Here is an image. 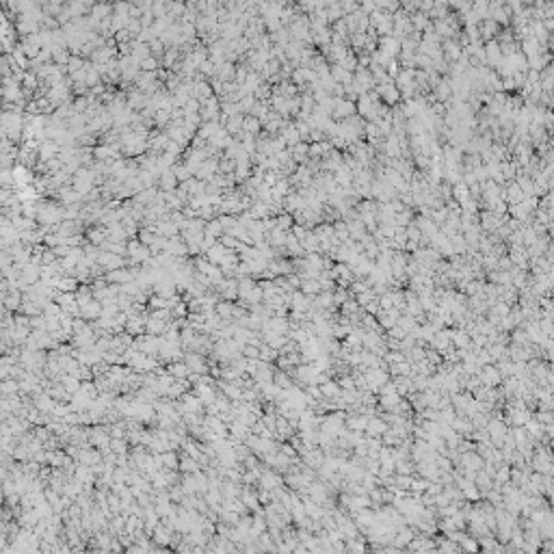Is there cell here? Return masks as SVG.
Segmentation results:
<instances>
[{"label": "cell", "instance_id": "6da1fadb", "mask_svg": "<svg viewBox=\"0 0 554 554\" xmlns=\"http://www.w3.org/2000/svg\"><path fill=\"white\" fill-rule=\"evenodd\" d=\"M199 117H201V122H204V123H208V122H219V119H221V100L214 95V98L206 100V102H201Z\"/></svg>", "mask_w": 554, "mask_h": 554}, {"label": "cell", "instance_id": "7a4b0ae2", "mask_svg": "<svg viewBox=\"0 0 554 554\" xmlns=\"http://www.w3.org/2000/svg\"><path fill=\"white\" fill-rule=\"evenodd\" d=\"M98 264L102 266V269L106 273L111 271H119V269H126V258H122V255H115L111 251H100V258H98Z\"/></svg>", "mask_w": 554, "mask_h": 554}, {"label": "cell", "instance_id": "3957f363", "mask_svg": "<svg viewBox=\"0 0 554 554\" xmlns=\"http://www.w3.org/2000/svg\"><path fill=\"white\" fill-rule=\"evenodd\" d=\"M35 180H37V178H35V174H33L31 167L15 163V167H13V182H15V188L31 186V184H35Z\"/></svg>", "mask_w": 554, "mask_h": 554}, {"label": "cell", "instance_id": "277c9868", "mask_svg": "<svg viewBox=\"0 0 554 554\" xmlns=\"http://www.w3.org/2000/svg\"><path fill=\"white\" fill-rule=\"evenodd\" d=\"M217 174H219V158H208L206 163L195 171V178L201 180V182H212Z\"/></svg>", "mask_w": 554, "mask_h": 554}, {"label": "cell", "instance_id": "5b68a950", "mask_svg": "<svg viewBox=\"0 0 554 554\" xmlns=\"http://www.w3.org/2000/svg\"><path fill=\"white\" fill-rule=\"evenodd\" d=\"M279 134L284 136V141H286V145H288V150H293L295 145H299V143H301V134H299V130H297L295 122H284V126H282V130H279Z\"/></svg>", "mask_w": 554, "mask_h": 554}, {"label": "cell", "instance_id": "8992f818", "mask_svg": "<svg viewBox=\"0 0 554 554\" xmlns=\"http://www.w3.org/2000/svg\"><path fill=\"white\" fill-rule=\"evenodd\" d=\"M106 282L109 284H117V286H126V284H132L134 282V273L128 269H119V271H111L106 273Z\"/></svg>", "mask_w": 554, "mask_h": 554}, {"label": "cell", "instance_id": "52a82bcc", "mask_svg": "<svg viewBox=\"0 0 554 554\" xmlns=\"http://www.w3.org/2000/svg\"><path fill=\"white\" fill-rule=\"evenodd\" d=\"M22 279L26 282L28 286H35L41 282V266L35 264V262H28V264H24L22 269Z\"/></svg>", "mask_w": 554, "mask_h": 554}, {"label": "cell", "instance_id": "ba28073f", "mask_svg": "<svg viewBox=\"0 0 554 554\" xmlns=\"http://www.w3.org/2000/svg\"><path fill=\"white\" fill-rule=\"evenodd\" d=\"M178 186H180V182H178L174 169L165 171V174L158 178V190H163V193H174Z\"/></svg>", "mask_w": 554, "mask_h": 554}, {"label": "cell", "instance_id": "9c48e42d", "mask_svg": "<svg viewBox=\"0 0 554 554\" xmlns=\"http://www.w3.org/2000/svg\"><path fill=\"white\" fill-rule=\"evenodd\" d=\"M59 154H61V147H59V143H55V141H44V145L39 147V160L41 163L59 158Z\"/></svg>", "mask_w": 554, "mask_h": 554}, {"label": "cell", "instance_id": "30bf717a", "mask_svg": "<svg viewBox=\"0 0 554 554\" xmlns=\"http://www.w3.org/2000/svg\"><path fill=\"white\" fill-rule=\"evenodd\" d=\"M210 98H214V89L210 85V80H195V100L206 102Z\"/></svg>", "mask_w": 554, "mask_h": 554}, {"label": "cell", "instance_id": "8fae6325", "mask_svg": "<svg viewBox=\"0 0 554 554\" xmlns=\"http://www.w3.org/2000/svg\"><path fill=\"white\" fill-rule=\"evenodd\" d=\"M217 78L221 82H234V78H236V65L230 63V61L217 65Z\"/></svg>", "mask_w": 554, "mask_h": 554}, {"label": "cell", "instance_id": "7c38bea8", "mask_svg": "<svg viewBox=\"0 0 554 554\" xmlns=\"http://www.w3.org/2000/svg\"><path fill=\"white\" fill-rule=\"evenodd\" d=\"M217 288L223 293L225 299L232 301V299H236V297H238V279H234V277H225L223 282L217 286Z\"/></svg>", "mask_w": 554, "mask_h": 554}, {"label": "cell", "instance_id": "4fadbf2b", "mask_svg": "<svg viewBox=\"0 0 554 554\" xmlns=\"http://www.w3.org/2000/svg\"><path fill=\"white\" fill-rule=\"evenodd\" d=\"M180 186L186 190V193L190 195V199H193V197H197V195H204V193H206L208 182H201V180H197V178H193V180L184 182V184H180Z\"/></svg>", "mask_w": 554, "mask_h": 554}, {"label": "cell", "instance_id": "5bb4252c", "mask_svg": "<svg viewBox=\"0 0 554 554\" xmlns=\"http://www.w3.org/2000/svg\"><path fill=\"white\" fill-rule=\"evenodd\" d=\"M147 57H152L150 44H143V41L134 39V41H132V59H134L136 63H141V61H145Z\"/></svg>", "mask_w": 554, "mask_h": 554}, {"label": "cell", "instance_id": "9a60e30c", "mask_svg": "<svg viewBox=\"0 0 554 554\" xmlns=\"http://www.w3.org/2000/svg\"><path fill=\"white\" fill-rule=\"evenodd\" d=\"M78 284L80 282L74 275H63V277H59V282H57V290L59 293H74V290L80 288Z\"/></svg>", "mask_w": 554, "mask_h": 554}, {"label": "cell", "instance_id": "2e32d148", "mask_svg": "<svg viewBox=\"0 0 554 554\" xmlns=\"http://www.w3.org/2000/svg\"><path fill=\"white\" fill-rule=\"evenodd\" d=\"M262 130H264V128H262V122L258 117H251V115L245 117V128H243V132H247L251 136H260Z\"/></svg>", "mask_w": 554, "mask_h": 554}, {"label": "cell", "instance_id": "e0dca14e", "mask_svg": "<svg viewBox=\"0 0 554 554\" xmlns=\"http://www.w3.org/2000/svg\"><path fill=\"white\" fill-rule=\"evenodd\" d=\"M174 174H176V178H178V182H180V184H184V182H188V180H193V178H195V171L188 169L182 160L174 167Z\"/></svg>", "mask_w": 554, "mask_h": 554}, {"label": "cell", "instance_id": "ac0fdd59", "mask_svg": "<svg viewBox=\"0 0 554 554\" xmlns=\"http://www.w3.org/2000/svg\"><path fill=\"white\" fill-rule=\"evenodd\" d=\"M225 255H228V249H225V247L221 245V243H217V245H214V247L210 249V251L206 253V258L210 260L212 264H217V266H219V264H221V262H223V258H225Z\"/></svg>", "mask_w": 554, "mask_h": 554}, {"label": "cell", "instance_id": "d6986e66", "mask_svg": "<svg viewBox=\"0 0 554 554\" xmlns=\"http://www.w3.org/2000/svg\"><path fill=\"white\" fill-rule=\"evenodd\" d=\"M2 301H4V306H7V309H15V308H20V303H22V295H20V290H11V293H2Z\"/></svg>", "mask_w": 554, "mask_h": 554}, {"label": "cell", "instance_id": "ffe728a7", "mask_svg": "<svg viewBox=\"0 0 554 554\" xmlns=\"http://www.w3.org/2000/svg\"><path fill=\"white\" fill-rule=\"evenodd\" d=\"M275 221H277V228L282 232H293V228H295V217H293V214H288V212L275 217Z\"/></svg>", "mask_w": 554, "mask_h": 554}, {"label": "cell", "instance_id": "44dd1931", "mask_svg": "<svg viewBox=\"0 0 554 554\" xmlns=\"http://www.w3.org/2000/svg\"><path fill=\"white\" fill-rule=\"evenodd\" d=\"M219 174H223V176H234V174H236V160L221 156V158H219Z\"/></svg>", "mask_w": 554, "mask_h": 554}, {"label": "cell", "instance_id": "7402d4cb", "mask_svg": "<svg viewBox=\"0 0 554 554\" xmlns=\"http://www.w3.org/2000/svg\"><path fill=\"white\" fill-rule=\"evenodd\" d=\"M210 266H212V262L208 260L204 253H201V255H197V258H193V269L197 271V273H204V275H208V271H210Z\"/></svg>", "mask_w": 554, "mask_h": 554}, {"label": "cell", "instance_id": "603a6c76", "mask_svg": "<svg viewBox=\"0 0 554 554\" xmlns=\"http://www.w3.org/2000/svg\"><path fill=\"white\" fill-rule=\"evenodd\" d=\"M225 277H228V275H225L223 269H221V266H217V264H212V266H210V271H208V279H210V284H212V286H219Z\"/></svg>", "mask_w": 554, "mask_h": 554}, {"label": "cell", "instance_id": "cb8c5ba5", "mask_svg": "<svg viewBox=\"0 0 554 554\" xmlns=\"http://www.w3.org/2000/svg\"><path fill=\"white\" fill-rule=\"evenodd\" d=\"M206 234H210V236H214V238H221V236L225 234L221 221H219V219H212V221H208V225H206Z\"/></svg>", "mask_w": 554, "mask_h": 554}, {"label": "cell", "instance_id": "d4e9b609", "mask_svg": "<svg viewBox=\"0 0 554 554\" xmlns=\"http://www.w3.org/2000/svg\"><path fill=\"white\" fill-rule=\"evenodd\" d=\"M139 67H141V71H158L160 67H163V65H160V59H156V57H147L145 61L139 63Z\"/></svg>", "mask_w": 554, "mask_h": 554}, {"label": "cell", "instance_id": "484cf974", "mask_svg": "<svg viewBox=\"0 0 554 554\" xmlns=\"http://www.w3.org/2000/svg\"><path fill=\"white\" fill-rule=\"evenodd\" d=\"M217 219L221 221L223 230H225V234H230V232L234 230V225L238 223V217H232V214H221V217H217Z\"/></svg>", "mask_w": 554, "mask_h": 554}, {"label": "cell", "instance_id": "4316f807", "mask_svg": "<svg viewBox=\"0 0 554 554\" xmlns=\"http://www.w3.org/2000/svg\"><path fill=\"white\" fill-rule=\"evenodd\" d=\"M150 50H152V57L163 59L165 52H167V46H165L160 39H154V41H150Z\"/></svg>", "mask_w": 554, "mask_h": 554}, {"label": "cell", "instance_id": "83f0119b", "mask_svg": "<svg viewBox=\"0 0 554 554\" xmlns=\"http://www.w3.org/2000/svg\"><path fill=\"white\" fill-rule=\"evenodd\" d=\"M154 238H156V234H154L150 228H141V230H139V241L143 243V245L150 247L152 243H154Z\"/></svg>", "mask_w": 554, "mask_h": 554}, {"label": "cell", "instance_id": "f1b7e54d", "mask_svg": "<svg viewBox=\"0 0 554 554\" xmlns=\"http://www.w3.org/2000/svg\"><path fill=\"white\" fill-rule=\"evenodd\" d=\"M82 312H85V316L93 318V316H98V314L102 312V306H100V301H91V303H89V306H85V308H82Z\"/></svg>", "mask_w": 554, "mask_h": 554}, {"label": "cell", "instance_id": "f546056e", "mask_svg": "<svg viewBox=\"0 0 554 554\" xmlns=\"http://www.w3.org/2000/svg\"><path fill=\"white\" fill-rule=\"evenodd\" d=\"M301 288H303V293L314 295V293H318V290H320V284L316 282V279H303Z\"/></svg>", "mask_w": 554, "mask_h": 554}, {"label": "cell", "instance_id": "4dcf8cb0", "mask_svg": "<svg viewBox=\"0 0 554 554\" xmlns=\"http://www.w3.org/2000/svg\"><path fill=\"white\" fill-rule=\"evenodd\" d=\"M349 113H353V104H351V102H342V100H340V102L336 104V115L342 117V115H349Z\"/></svg>", "mask_w": 554, "mask_h": 554}, {"label": "cell", "instance_id": "1f68e13d", "mask_svg": "<svg viewBox=\"0 0 554 554\" xmlns=\"http://www.w3.org/2000/svg\"><path fill=\"white\" fill-rule=\"evenodd\" d=\"M22 308L26 309V314H39V308H37V303H35V301H28V299H26V303H24Z\"/></svg>", "mask_w": 554, "mask_h": 554}, {"label": "cell", "instance_id": "d6a6232c", "mask_svg": "<svg viewBox=\"0 0 554 554\" xmlns=\"http://www.w3.org/2000/svg\"><path fill=\"white\" fill-rule=\"evenodd\" d=\"M217 309H219V314H221V316H228V314H230V303H219Z\"/></svg>", "mask_w": 554, "mask_h": 554}, {"label": "cell", "instance_id": "836d02e7", "mask_svg": "<svg viewBox=\"0 0 554 554\" xmlns=\"http://www.w3.org/2000/svg\"><path fill=\"white\" fill-rule=\"evenodd\" d=\"M154 318H167V309H156V312H154Z\"/></svg>", "mask_w": 554, "mask_h": 554}, {"label": "cell", "instance_id": "e575fe53", "mask_svg": "<svg viewBox=\"0 0 554 554\" xmlns=\"http://www.w3.org/2000/svg\"><path fill=\"white\" fill-rule=\"evenodd\" d=\"M160 327H163V325H160L158 320H152V323H150V331H160Z\"/></svg>", "mask_w": 554, "mask_h": 554}]
</instances>
